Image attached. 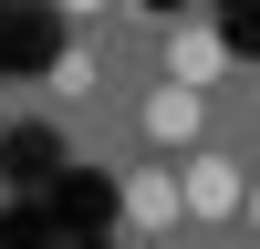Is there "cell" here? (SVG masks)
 I'll use <instances>...</instances> for the list:
<instances>
[{"mask_svg":"<svg viewBox=\"0 0 260 249\" xmlns=\"http://www.w3.org/2000/svg\"><path fill=\"white\" fill-rule=\"evenodd\" d=\"M177 208H187V218H240V208H250V177L229 156H187L177 166Z\"/></svg>","mask_w":260,"mask_h":249,"instance_id":"6da1fadb","label":"cell"},{"mask_svg":"<svg viewBox=\"0 0 260 249\" xmlns=\"http://www.w3.org/2000/svg\"><path fill=\"white\" fill-rule=\"evenodd\" d=\"M219 73H229V42L208 31V21H177V31H167V83H198L208 94Z\"/></svg>","mask_w":260,"mask_h":249,"instance_id":"7a4b0ae2","label":"cell"},{"mask_svg":"<svg viewBox=\"0 0 260 249\" xmlns=\"http://www.w3.org/2000/svg\"><path fill=\"white\" fill-rule=\"evenodd\" d=\"M198 124H208V94H198V83H156V94H146V135H156V145H198Z\"/></svg>","mask_w":260,"mask_h":249,"instance_id":"3957f363","label":"cell"},{"mask_svg":"<svg viewBox=\"0 0 260 249\" xmlns=\"http://www.w3.org/2000/svg\"><path fill=\"white\" fill-rule=\"evenodd\" d=\"M125 218H136V228L187 218V208H177V166H136V177H125Z\"/></svg>","mask_w":260,"mask_h":249,"instance_id":"277c9868","label":"cell"},{"mask_svg":"<svg viewBox=\"0 0 260 249\" xmlns=\"http://www.w3.org/2000/svg\"><path fill=\"white\" fill-rule=\"evenodd\" d=\"M240 218H250V228H260V177H250V208H240Z\"/></svg>","mask_w":260,"mask_h":249,"instance_id":"5b68a950","label":"cell"},{"mask_svg":"<svg viewBox=\"0 0 260 249\" xmlns=\"http://www.w3.org/2000/svg\"><path fill=\"white\" fill-rule=\"evenodd\" d=\"M62 11H104V0H62Z\"/></svg>","mask_w":260,"mask_h":249,"instance_id":"8992f818","label":"cell"}]
</instances>
